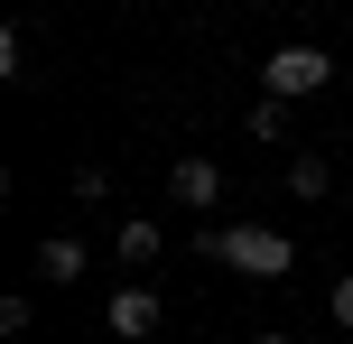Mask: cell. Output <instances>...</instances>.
Instances as JSON below:
<instances>
[{
    "label": "cell",
    "instance_id": "cell-1",
    "mask_svg": "<svg viewBox=\"0 0 353 344\" xmlns=\"http://www.w3.org/2000/svg\"><path fill=\"white\" fill-rule=\"evenodd\" d=\"M205 252L223 270H242V279H288L298 270V242L270 233V223H223V233H205Z\"/></svg>",
    "mask_w": 353,
    "mask_h": 344
},
{
    "label": "cell",
    "instance_id": "cell-2",
    "mask_svg": "<svg viewBox=\"0 0 353 344\" xmlns=\"http://www.w3.org/2000/svg\"><path fill=\"white\" fill-rule=\"evenodd\" d=\"M335 84V56L316 47V37H279V47L261 56V93L270 103H307V93Z\"/></svg>",
    "mask_w": 353,
    "mask_h": 344
},
{
    "label": "cell",
    "instance_id": "cell-3",
    "mask_svg": "<svg viewBox=\"0 0 353 344\" xmlns=\"http://www.w3.org/2000/svg\"><path fill=\"white\" fill-rule=\"evenodd\" d=\"M103 326L121 344H149V335H159V289H149V279H121V289L103 298Z\"/></svg>",
    "mask_w": 353,
    "mask_h": 344
},
{
    "label": "cell",
    "instance_id": "cell-4",
    "mask_svg": "<svg viewBox=\"0 0 353 344\" xmlns=\"http://www.w3.org/2000/svg\"><path fill=\"white\" fill-rule=\"evenodd\" d=\"M168 205H186V214H214V205H223V168L186 149V159L168 168Z\"/></svg>",
    "mask_w": 353,
    "mask_h": 344
},
{
    "label": "cell",
    "instance_id": "cell-5",
    "mask_svg": "<svg viewBox=\"0 0 353 344\" xmlns=\"http://www.w3.org/2000/svg\"><path fill=\"white\" fill-rule=\"evenodd\" d=\"M84 270H93V252L74 233H47V242H37V279H47V289H74Z\"/></svg>",
    "mask_w": 353,
    "mask_h": 344
},
{
    "label": "cell",
    "instance_id": "cell-6",
    "mask_svg": "<svg viewBox=\"0 0 353 344\" xmlns=\"http://www.w3.org/2000/svg\"><path fill=\"white\" fill-rule=\"evenodd\" d=\"M112 252H121V270H149V261L168 252V233H159L149 214H121V233H112Z\"/></svg>",
    "mask_w": 353,
    "mask_h": 344
},
{
    "label": "cell",
    "instance_id": "cell-7",
    "mask_svg": "<svg viewBox=\"0 0 353 344\" xmlns=\"http://www.w3.org/2000/svg\"><path fill=\"white\" fill-rule=\"evenodd\" d=\"M288 196H298V205H325V196H335V168H325L316 149H298V159H288Z\"/></svg>",
    "mask_w": 353,
    "mask_h": 344
},
{
    "label": "cell",
    "instance_id": "cell-8",
    "mask_svg": "<svg viewBox=\"0 0 353 344\" xmlns=\"http://www.w3.org/2000/svg\"><path fill=\"white\" fill-rule=\"evenodd\" d=\"M288 112H298V103H251V112H242V130H251V140H261V149H279Z\"/></svg>",
    "mask_w": 353,
    "mask_h": 344
},
{
    "label": "cell",
    "instance_id": "cell-9",
    "mask_svg": "<svg viewBox=\"0 0 353 344\" xmlns=\"http://www.w3.org/2000/svg\"><path fill=\"white\" fill-rule=\"evenodd\" d=\"M65 186H74V196H84V205H103V196H112V168H74Z\"/></svg>",
    "mask_w": 353,
    "mask_h": 344
},
{
    "label": "cell",
    "instance_id": "cell-10",
    "mask_svg": "<svg viewBox=\"0 0 353 344\" xmlns=\"http://www.w3.org/2000/svg\"><path fill=\"white\" fill-rule=\"evenodd\" d=\"M28 326H37V307H28V298H0V335L19 344V335H28Z\"/></svg>",
    "mask_w": 353,
    "mask_h": 344
},
{
    "label": "cell",
    "instance_id": "cell-11",
    "mask_svg": "<svg viewBox=\"0 0 353 344\" xmlns=\"http://www.w3.org/2000/svg\"><path fill=\"white\" fill-rule=\"evenodd\" d=\"M325 307H335V326H353V270L335 279V289H325Z\"/></svg>",
    "mask_w": 353,
    "mask_h": 344
},
{
    "label": "cell",
    "instance_id": "cell-12",
    "mask_svg": "<svg viewBox=\"0 0 353 344\" xmlns=\"http://www.w3.org/2000/svg\"><path fill=\"white\" fill-rule=\"evenodd\" d=\"M251 344H298V335H251Z\"/></svg>",
    "mask_w": 353,
    "mask_h": 344
}]
</instances>
